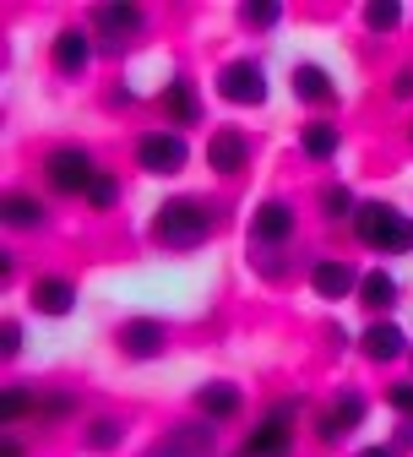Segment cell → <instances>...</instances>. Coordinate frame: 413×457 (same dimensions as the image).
Returning a JSON list of instances; mask_svg holds the SVG:
<instances>
[{
  "mask_svg": "<svg viewBox=\"0 0 413 457\" xmlns=\"http://www.w3.org/2000/svg\"><path fill=\"white\" fill-rule=\"evenodd\" d=\"M207 235H212V212H207L202 202H191V196L163 202L158 218H153V240L169 245V251H191V245H202Z\"/></svg>",
  "mask_w": 413,
  "mask_h": 457,
  "instance_id": "6da1fadb",
  "label": "cell"
},
{
  "mask_svg": "<svg viewBox=\"0 0 413 457\" xmlns=\"http://www.w3.org/2000/svg\"><path fill=\"white\" fill-rule=\"evenodd\" d=\"M256 240H267V245H283L288 235H293V207H283V202H261V212H256Z\"/></svg>",
  "mask_w": 413,
  "mask_h": 457,
  "instance_id": "8fae6325",
  "label": "cell"
},
{
  "mask_svg": "<svg viewBox=\"0 0 413 457\" xmlns=\"http://www.w3.org/2000/svg\"><path fill=\"white\" fill-rule=\"evenodd\" d=\"M87 54H93V44H87L82 28H66L61 38H54V66H61V71H82Z\"/></svg>",
  "mask_w": 413,
  "mask_h": 457,
  "instance_id": "2e32d148",
  "label": "cell"
},
{
  "mask_svg": "<svg viewBox=\"0 0 413 457\" xmlns=\"http://www.w3.org/2000/svg\"><path fill=\"white\" fill-rule=\"evenodd\" d=\"M196 409H202L207 420H228V414H240V392H234L228 381H212V386L196 392Z\"/></svg>",
  "mask_w": 413,
  "mask_h": 457,
  "instance_id": "9a60e30c",
  "label": "cell"
},
{
  "mask_svg": "<svg viewBox=\"0 0 413 457\" xmlns=\"http://www.w3.org/2000/svg\"><path fill=\"white\" fill-rule=\"evenodd\" d=\"M147 457H212V430L207 425H180L163 446H153Z\"/></svg>",
  "mask_w": 413,
  "mask_h": 457,
  "instance_id": "52a82bcc",
  "label": "cell"
},
{
  "mask_svg": "<svg viewBox=\"0 0 413 457\" xmlns=\"http://www.w3.org/2000/svg\"><path fill=\"white\" fill-rule=\"evenodd\" d=\"M353 228H359V240L370 251H413V218H402V212H392L381 202L353 212Z\"/></svg>",
  "mask_w": 413,
  "mask_h": 457,
  "instance_id": "7a4b0ae2",
  "label": "cell"
},
{
  "mask_svg": "<svg viewBox=\"0 0 413 457\" xmlns=\"http://www.w3.org/2000/svg\"><path fill=\"white\" fill-rule=\"evenodd\" d=\"M120 349H126L131 360H153V354H163V327H158V321H131V327L120 332Z\"/></svg>",
  "mask_w": 413,
  "mask_h": 457,
  "instance_id": "4fadbf2b",
  "label": "cell"
},
{
  "mask_svg": "<svg viewBox=\"0 0 413 457\" xmlns=\"http://www.w3.org/2000/svg\"><path fill=\"white\" fill-rule=\"evenodd\" d=\"M392 93H397V98H413V71H397V82H392Z\"/></svg>",
  "mask_w": 413,
  "mask_h": 457,
  "instance_id": "1f68e13d",
  "label": "cell"
},
{
  "mask_svg": "<svg viewBox=\"0 0 413 457\" xmlns=\"http://www.w3.org/2000/svg\"><path fill=\"white\" fill-rule=\"evenodd\" d=\"M321 207H326V212H332V218H343V212H353V196H348V191H343V186H332V191H326V196H321Z\"/></svg>",
  "mask_w": 413,
  "mask_h": 457,
  "instance_id": "83f0119b",
  "label": "cell"
},
{
  "mask_svg": "<svg viewBox=\"0 0 413 457\" xmlns=\"http://www.w3.org/2000/svg\"><path fill=\"white\" fill-rule=\"evenodd\" d=\"M365 354H370V360H381V365H386V360H397V354H402V332H397L392 321H376V327L365 332Z\"/></svg>",
  "mask_w": 413,
  "mask_h": 457,
  "instance_id": "e0dca14e",
  "label": "cell"
},
{
  "mask_svg": "<svg viewBox=\"0 0 413 457\" xmlns=\"http://www.w3.org/2000/svg\"><path fill=\"white\" fill-rule=\"evenodd\" d=\"M49 180H54V191H93L98 169L82 147H54L49 153Z\"/></svg>",
  "mask_w": 413,
  "mask_h": 457,
  "instance_id": "277c9868",
  "label": "cell"
},
{
  "mask_svg": "<svg viewBox=\"0 0 413 457\" xmlns=\"http://www.w3.org/2000/svg\"><path fill=\"white\" fill-rule=\"evenodd\" d=\"M305 153H310V158H332V153H337V126H326V120L305 126Z\"/></svg>",
  "mask_w": 413,
  "mask_h": 457,
  "instance_id": "7402d4cb",
  "label": "cell"
},
{
  "mask_svg": "<svg viewBox=\"0 0 413 457\" xmlns=\"http://www.w3.org/2000/svg\"><path fill=\"white\" fill-rule=\"evenodd\" d=\"M0 343H6V354H17V349H22V327L6 321V337H0Z\"/></svg>",
  "mask_w": 413,
  "mask_h": 457,
  "instance_id": "4dcf8cb0",
  "label": "cell"
},
{
  "mask_svg": "<svg viewBox=\"0 0 413 457\" xmlns=\"http://www.w3.org/2000/svg\"><path fill=\"white\" fill-rule=\"evenodd\" d=\"M114 196H120L114 175H98V180H93V191H87V202H93V207H114Z\"/></svg>",
  "mask_w": 413,
  "mask_h": 457,
  "instance_id": "484cf974",
  "label": "cell"
},
{
  "mask_svg": "<svg viewBox=\"0 0 413 457\" xmlns=\"http://www.w3.org/2000/svg\"><path fill=\"white\" fill-rule=\"evenodd\" d=\"M33 305H38L44 316H66V311L77 305V289H71L66 278H38V283H33Z\"/></svg>",
  "mask_w": 413,
  "mask_h": 457,
  "instance_id": "7c38bea8",
  "label": "cell"
},
{
  "mask_svg": "<svg viewBox=\"0 0 413 457\" xmlns=\"http://www.w3.org/2000/svg\"><path fill=\"white\" fill-rule=\"evenodd\" d=\"M163 109L174 114L180 126H196L202 120V104H196V93L186 87V82H174V87H163Z\"/></svg>",
  "mask_w": 413,
  "mask_h": 457,
  "instance_id": "ac0fdd59",
  "label": "cell"
},
{
  "mask_svg": "<svg viewBox=\"0 0 413 457\" xmlns=\"http://www.w3.org/2000/svg\"><path fill=\"white\" fill-rule=\"evenodd\" d=\"M392 409H402L408 420H413V386L402 381V386H392Z\"/></svg>",
  "mask_w": 413,
  "mask_h": 457,
  "instance_id": "f546056e",
  "label": "cell"
},
{
  "mask_svg": "<svg viewBox=\"0 0 413 457\" xmlns=\"http://www.w3.org/2000/svg\"><path fill=\"white\" fill-rule=\"evenodd\" d=\"M293 93H300L305 104H326L332 98V77L321 66H300V71H293Z\"/></svg>",
  "mask_w": 413,
  "mask_h": 457,
  "instance_id": "d6986e66",
  "label": "cell"
},
{
  "mask_svg": "<svg viewBox=\"0 0 413 457\" xmlns=\"http://www.w3.org/2000/svg\"><path fill=\"white\" fill-rule=\"evenodd\" d=\"M136 158H142V169H153V175H174V169L186 163V142L174 131H153V137H142Z\"/></svg>",
  "mask_w": 413,
  "mask_h": 457,
  "instance_id": "8992f818",
  "label": "cell"
},
{
  "mask_svg": "<svg viewBox=\"0 0 413 457\" xmlns=\"http://www.w3.org/2000/svg\"><path fill=\"white\" fill-rule=\"evenodd\" d=\"M245 137L240 131H218L212 142H207V163L218 169V175H240V163H245Z\"/></svg>",
  "mask_w": 413,
  "mask_h": 457,
  "instance_id": "ba28073f",
  "label": "cell"
},
{
  "mask_svg": "<svg viewBox=\"0 0 413 457\" xmlns=\"http://www.w3.org/2000/svg\"><path fill=\"white\" fill-rule=\"evenodd\" d=\"M310 283H316L321 300H343V295L353 289V267H348V262H316Z\"/></svg>",
  "mask_w": 413,
  "mask_h": 457,
  "instance_id": "5bb4252c",
  "label": "cell"
},
{
  "mask_svg": "<svg viewBox=\"0 0 413 457\" xmlns=\"http://www.w3.org/2000/svg\"><path fill=\"white\" fill-rule=\"evenodd\" d=\"M93 22H98L103 44H120L126 33H136V28H142V12L120 0V6H98V12H93Z\"/></svg>",
  "mask_w": 413,
  "mask_h": 457,
  "instance_id": "30bf717a",
  "label": "cell"
},
{
  "mask_svg": "<svg viewBox=\"0 0 413 457\" xmlns=\"http://www.w3.org/2000/svg\"><path fill=\"white\" fill-rule=\"evenodd\" d=\"M6 223H12V228H38V223H44V207H38L33 196L12 191V196H6Z\"/></svg>",
  "mask_w": 413,
  "mask_h": 457,
  "instance_id": "ffe728a7",
  "label": "cell"
},
{
  "mask_svg": "<svg viewBox=\"0 0 413 457\" xmlns=\"http://www.w3.org/2000/svg\"><path fill=\"white\" fill-rule=\"evenodd\" d=\"M218 87H223V98H228V104H261V98H267V77H261V66H251V61L223 66Z\"/></svg>",
  "mask_w": 413,
  "mask_h": 457,
  "instance_id": "5b68a950",
  "label": "cell"
},
{
  "mask_svg": "<svg viewBox=\"0 0 413 457\" xmlns=\"http://www.w3.org/2000/svg\"><path fill=\"white\" fill-rule=\"evenodd\" d=\"M283 17V6H272V0H256V6H240V22L245 28H272Z\"/></svg>",
  "mask_w": 413,
  "mask_h": 457,
  "instance_id": "cb8c5ba5",
  "label": "cell"
},
{
  "mask_svg": "<svg viewBox=\"0 0 413 457\" xmlns=\"http://www.w3.org/2000/svg\"><path fill=\"white\" fill-rule=\"evenodd\" d=\"M359 420H365V397H359V392H343L337 403L326 409V420H321V436H326V441H337V436H348Z\"/></svg>",
  "mask_w": 413,
  "mask_h": 457,
  "instance_id": "9c48e42d",
  "label": "cell"
},
{
  "mask_svg": "<svg viewBox=\"0 0 413 457\" xmlns=\"http://www.w3.org/2000/svg\"><path fill=\"white\" fill-rule=\"evenodd\" d=\"M359 457H397L392 446H370V452H359Z\"/></svg>",
  "mask_w": 413,
  "mask_h": 457,
  "instance_id": "d6a6232c",
  "label": "cell"
},
{
  "mask_svg": "<svg viewBox=\"0 0 413 457\" xmlns=\"http://www.w3.org/2000/svg\"><path fill=\"white\" fill-rule=\"evenodd\" d=\"M365 22H370L376 33H386V28L402 22V6H397V0H376V6H365Z\"/></svg>",
  "mask_w": 413,
  "mask_h": 457,
  "instance_id": "603a6c76",
  "label": "cell"
},
{
  "mask_svg": "<svg viewBox=\"0 0 413 457\" xmlns=\"http://www.w3.org/2000/svg\"><path fill=\"white\" fill-rule=\"evenodd\" d=\"M77 403H71V397L66 392H54V397H38V414H54V420H61V414H71Z\"/></svg>",
  "mask_w": 413,
  "mask_h": 457,
  "instance_id": "f1b7e54d",
  "label": "cell"
},
{
  "mask_svg": "<svg viewBox=\"0 0 413 457\" xmlns=\"http://www.w3.org/2000/svg\"><path fill=\"white\" fill-rule=\"evenodd\" d=\"M0 409H6V420H22L28 409H38V397H28L22 386H12V392H6V403H0Z\"/></svg>",
  "mask_w": 413,
  "mask_h": 457,
  "instance_id": "4316f807",
  "label": "cell"
},
{
  "mask_svg": "<svg viewBox=\"0 0 413 457\" xmlns=\"http://www.w3.org/2000/svg\"><path fill=\"white\" fill-rule=\"evenodd\" d=\"M359 295H365V305H370V311H386V305L397 300V283H392L386 272H370V278L359 283Z\"/></svg>",
  "mask_w": 413,
  "mask_h": 457,
  "instance_id": "44dd1931",
  "label": "cell"
},
{
  "mask_svg": "<svg viewBox=\"0 0 413 457\" xmlns=\"http://www.w3.org/2000/svg\"><path fill=\"white\" fill-rule=\"evenodd\" d=\"M293 403H277L261 425H256V436L245 441V457H288V446H293Z\"/></svg>",
  "mask_w": 413,
  "mask_h": 457,
  "instance_id": "3957f363",
  "label": "cell"
},
{
  "mask_svg": "<svg viewBox=\"0 0 413 457\" xmlns=\"http://www.w3.org/2000/svg\"><path fill=\"white\" fill-rule=\"evenodd\" d=\"M87 446H93V452H109V446H120V420H98V425L87 430Z\"/></svg>",
  "mask_w": 413,
  "mask_h": 457,
  "instance_id": "d4e9b609",
  "label": "cell"
}]
</instances>
